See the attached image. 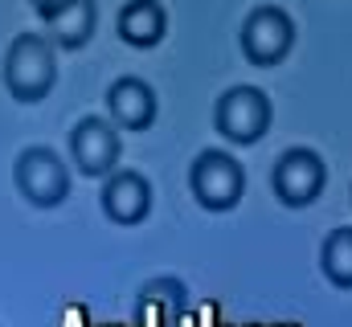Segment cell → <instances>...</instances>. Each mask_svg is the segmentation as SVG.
Returning a JSON list of instances; mask_svg holds the SVG:
<instances>
[{"label":"cell","instance_id":"obj_1","mask_svg":"<svg viewBox=\"0 0 352 327\" xmlns=\"http://www.w3.org/2000/svg\"><path fill=\"white\" fill-rule=\"evenodd\" d=\"M263 119H266V111H263V102H258L254 90L230 94V102H226V111H221V123L230 127L234 139H254L258 127H263Z\"/></svg>","mask_w":352,"mask_h":327},{"label":"cell","instance_id":"obj_2","mask_svg":"<svg viewBox=\"0 0 352 327\" xmlns=\"http://www.w3.org/2000/svg\"><path fill=\"white\" fill-rule=\"evenodd\" d=\"M197 188L205 192V201L213 205H230L234 192H238V172L226 156H205L197 168Z\"/></svg>","mask_w":352,"mask_h":327},{"label":"cell","instance_id":"obj_3","mask_svg":"<svg viewBox=\"0 0 352 327\" xmlns=\"http://www.w3.org/2000/svg\"><path fill=\"white\" fill-rule=\"evenodd\" d=\"M29 74H33V86L50 82V54H45L37 41H25V45L12 54V70H8V78L16 82V86H25V90H29Z\"/></svg>","mask_w":352,"mask_h":327},{"label":"cell","instance_id":"obj_4","mask_svg":"<svg viewBox=\"0 0 352 327\" xmlns=\"http://www.w3.org/2000/svg\"><path fill=\"white\" fill-rule=\"evenodd\" d=\"M74 152H78L82 164L94 172V168H107V164H111V156H115V139H111V131H102L98 123H87V127L74 135Z\"/></svg>","mask_w":352,"mask_h":327}]
</instances>
